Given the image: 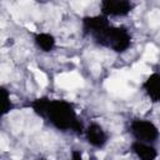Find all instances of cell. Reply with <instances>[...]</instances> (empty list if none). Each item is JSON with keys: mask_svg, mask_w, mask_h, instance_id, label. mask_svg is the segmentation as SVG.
Listing matches in <instances>:
<instances>
[{"mask_svg": "<svg viewBox=\"0 0 160 160\" xmlns=\"http://www.w3.org/2000/svg\"><path fill=\"white\" fill-rule=\"evenodd\" d=\"M32 109L41 118L50 121L59 130H71L82 132V125L78 119L74 106L66 100L38 99L32 102Z\"/></svg>", "mask_w": 160, "mask_h": 160, "instance_id": "obj_1", "label": "cell"}, {"mask_svg": "<svg viewBox=\"0 0 160 160\" xmlns=\"http://www.w3.org/2000/svg\"><path fill=\"white\" fill-rule=\"evenodd\" d=\"M91 38L101 46L109 48L115 52H124L131 44L130 32L125 26H114L110 24L91 35Z\"/></svg>", "mask_w": 160, "mask_h": 160, "instance_id": "obj_2", "label": "cell"}, {"mask_svg": "<svg viewBox=\"0 0 160 160\" xmlns=\"http://www.w3.org/2000/svg\"><path fill=\"white\" fill-rule=\"evenodd\" d=\"M130 132L135 138V141L145 144H152L159 138V130L150 120H132L130 124Z\"/></svg>", "mask_w": 160, "mask_h": 160, "instance_id": "obj_3", "label": "cell"}, {"mask_svg": "<svg viewBox=\"0 0 160 160\" xmlns=\"http://www.w3.org/2000/svg\"><path fill=\"white\" fill-rule=\"evenodd\" d=\"M132 2L128 0H102L100 2L101 15L106 16H125L132 10Z\"/></svg>", "mask_w": 160, "mask_h": 160, "instance_id": "obj_4", "label": "cell"}, {"mask_svg": "<svg viewBox=\"0 0 160 160\" xmlns=\"http://www.w3.org/2000/svg\"><path fill=\"white\" fill-rule=\"evenodd\" d=\"M85 136L88 142L98 149H101L108 142V134L104 130V128L98 122H91L85 129Z\"/></svg>", "mask_w": 160, "mask_h": 160, "instance_id": "obj_5", "label": "cell"}, {"mask_svg": "<svg viewBox=\"0 0 160 160\" xmlns=\"http://www.w3.org/2000/svg\"><path fill=\"white\" fill-rule=\"evenodd\" d=\"M131 149L140 160H155L158 158V151L151 144L134 141L131 145Z\"/></svg>", "mask_w": 160, "mask_h": 160, "instance_id": "obj_6", "label": "cell"}, {"mask_svg": "<svg viewBox=\"0 0 160 160\" xmlns=\"http://www.w3.org/2000/svg\"><path fill=\"white\" fill-rule=\"evenodd\" d=\"M144 89H145L146 94L149 95V98H151L152 101H158L159 95H160V76H159V74L155 72V74L150 75L144 82Z\"/></svg>", "mask_w": 160, "mask_h": 160, "instance_id": "obj_7", "label": "cell"}, {"mask_svg": "<svg viewBox=\"0 0 160 160\" xmlns=\"http://www.w3.org/2000/svg\"><path fill=\"white\" fill-rule=\"evenodd\" d=\"M35 42L45 52L51 51L56 45L55 38L49 32H39V34H36L35 35Z\"/></svg>", "mask_w": 160, "mask_h": 160, "instance_id": "obj_8", "label": "cell"}, {"mask_svg": "<svg viewBox=\"0 0 160 160\" xmlns=\"http://www.w3.org/2000/svg\"><path fill=\"white\" fill-rule=\"evenodd\" d=\"M12 109V102L10 99V92L6 88L0 86V116L6 115Z\"/></svg>", "mask_w": 160, "mask_h": 160, "instance_id": "obj_9", "label": "cell"}, {"mask_svg": "<svg viewBox=\"0 0 160 160\" xmlns=\"http://www.w3.org/2000/svg\"><path fill=\"white\" fill-rule=\"evenodd\" d=\"M71 160H86V159L82 158L81 152H79V151H72V158H71Z\"/></svg>", "mask_w": 160, "mask_h": 160, "instance_id": "obj_10", "label": "cell"}, {"mask_svg": "<svg viewBox=\"0 0 160 160\" xmlns=\"http://www.w3.org/2000/svg\"><path fill=\"white\" fill-rule=\"evenodd\" d=\"M39 160H44V159H39Z\"/></svg>", "mask_w": 160, "mask_h": 160, "instance_id": "obj_11", "label": "cell"}]
</instances>
